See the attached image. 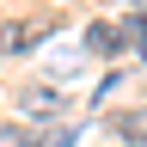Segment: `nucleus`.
Wrapping results in <instances>:
<instances>
[{"label": "nucleus", "mask_w": 147, "mask_h": 147, "mask_svg": "<svg viewBox=\"0 0 147 147\" xmlns=\"http://www.w3.org/2000/svg\"><path fill=\"white\" fill-rule=\"evenodd\" d=\"M37 43H43V25H0V49H37Z\"/></svg>", "instance_id": "nucleus-1"}, {"label": "nucleus", "mask_w": 147, "mask_h": 147, "mask_svg": "<svg viewBox=\"0 0 147 147\" xmlns=\"http://www.w3.org/2000/svg\"><path fill=\"white\" fill-rule=\"evenodd\" d=\"M117 129H123L135 147H147V110H123V117H117Z\"/></svg>", "instance_id": "nucleus-2"}, {"label": "nucleus", "mask_w": 147, "mask_h": 147, "mask_svg": "<svg viewBox=\"0 0 147 147\" xmlns=\"http://www.w3.org/2000/svg\"><path fill=\"white\" fill-rule=\"evenodd\" d=\"M86 49H98V55H110V49H123V37L110 31V25H92V31H86Z\"/></svg>", "instance_id": "nucleus-3"}, {"label": "nucleus", "mask_w": 147, "mask_h": 147, "mask_svg": "<svg viewBox=\"0 0 147 147\" xmlns=\"http://www.w3.org/2000/svg\"><path fill=\"white\" fill-rule=\"evenodd\" d=\"M25 110H49V117H55L61 98H55V92H25Z\"/></svg>", "instance_id": "nucleus-4"}, {"label": "nucleus", "mask_w": 147, "mask_h": 147, "mask_svg": "<svg viewBox=\"0 0 147 147\" xmlns=\"http://www.w3.org/2000/svg\"><path fill=\"white\" fill-rule=\"evenodd\" d=\"M0 147H25V129H12V123H6V129H0Z\"/></svg>", "instance_id": "nucleus-5"}, {"label": "nucleus", "mask_w": 147, "mask_h": 147, "mask_svg": "<svg viewBox=\"0 0 147 147\" xmlns=\"http://www.w3.org/2000/svg\"><path fill=\"white\" fill-rule=\"evenodd\" d=\"M135 43H141V55H147V25H141V37H135Z\"/></svg>", "instance_id": "nucleus-6"}, {"label": "nucleus", "mask_w": 147, "mask_h": 147, "mask_svg": "<svg viewBox=\"0 0 147 147\" xmlns=\"http://www.w3.org/2000/svg\"><path fill=\"white\" fill-rule=\"evenodd\" d=\"M135 12H141V18H147V0H135Z\"/></svg>", "instance_id": "nucleus-7"}]
</instances>
